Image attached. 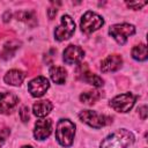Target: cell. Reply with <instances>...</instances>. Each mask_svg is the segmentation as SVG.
<instances>
[{
  "instance_id": "cell-19",
  "label": "cell",
  "mask_w": 148,
  "mask_h": 148,
  "mask_svg": "<svg viewBox=\"0 0 148 148\" xmlns=\"http://www.w3.org/2000/svg\"><path fill=\"white\" fill-rule=\"evenodd\" d=\"M20 118L23 123H27L29 121V118H30V114H29V108L28 106H22L21 110H20Z\"/></svg>"
},
{
  "instance_id": "cell-21",
  "label": "cell",
  "mask_w": 148,
  "mask_h": 148,
  "mask_svg": "<svg viewBox=\"0 0 148 148\" xmlns=\"http://www.w3.org/2000/svg\"><path fill=\"white\" fill-rule=\"evenodd\" d=\"M139 113H140V117H141L142 119H146V118H147V106L145 105V106L140 108V109H139Z\"/></svg>"
},
{
  "instance_id": "cell-5",
  "label": "cell",
  "mask_w": 148,
  "mask_h": 148,
  "mask_svg": "<svg viewBox=\"0 0 148 148\" xmlns=\"http://www.w3.org/2000/svg\"><path fill=\"white\" fill-rule=\"evenodd\" d=\"M135 32V28L132 24L128 23H119V24H114L109 29V34L111 35V37L114 38V40L118 44H125L127 38L132 35H134Z\"/></svg>"
},
{
  "instance_id": "cell-2",
  "label": "cell",
  "mask_w": 148,
  "mask_h": 148,
  "mask_svg": "<svg viewBox=\"0 0 148 148\" xmlns=\"http://www.w3.org/2000/svg\"><path fill=\"white\" fill-rule=\"evenodd\" d=\"M74 134H75V125L71 120L60 119L58 121L56 130V138L61 146L64 147L71 146L73 143Z\"/></svg>"
},
{
  "instance_id": "cell-9",
  "label": "cell",
  "mask_w": 148,
  "mask_h": 148,
  "mask_svg": "<svg viewBox=\"0 0 148 148\" xmlns=\"http://www.w3.org/2000/svg\"><path fill=\"white\" fill-rule=\"evenodd\" d=\"M84 52L76 45H68L64 51V61L68 65L77 64L83 59Z\"/></svg>"
},
{
  "instance_id": "cell-15",
  "label": "cell",
  "mask_w": 148,
  "mask_h": 148,
  "mask_svg": "<svg viewBox=\"0 0 148 148\" xmlns=\"http://www.w3.org/2000/svg\"><path fill=\"white\" fill-rule=\"evenodd\" d=\"M79 75H80V79L82 81H84V82H87V83H89V84H91L94 87H101V86H103V80L98 75L89 72L87 68L86 69H82V72H80Z\"/></svg>"
},
{
  "instance_id": "cell-17",
  "label": "cell",
  "mask_w": 148,
  "mask_h": 148,
  "mask_svg": "<svg viewBox=\"0 0 148 148\" xmlns=\"http://www.w3.org/2000/svg\"><path fill=\"white\" fill-rule=\"evenodd\" d=\"M147 56H148V52H147V46H146L145 44L135 45V46L132 49V57H133L135 60L143 61V60L147 59Z\"/></svg>"
},
{
  "instance_id": "cell-12",
  "label": "cell",
  "mask_w": 148,
  "mask_h": 148,
  "mask_svg": "<svg viewBox=\"0 0 148 148\" xmlns=\"http://www.w3.org/2000/svg\"><path fill=\"white\" fill-rule=\"evenodd\" d=\"M123 64V59L118 54H112L106 57L102 64H101V71L103 73H108V72H114L117 69H119L121 67Z\"/></svg>"
},
{
  "instance_id": "cell-4",
  "label": "cell",
  "mask_w": 148,
  "mask_h": 148,
  "mask_svg": "<svg viewBox=\"0 0 148 148\" xmlns=\"http://www.w3.org/2000/svg\"><path fill=\"white\" fill-rule=\"evenodd\" d=\"M104 23V20L102 18V16H99L98 14L94 13V12H87L83 14L81 22H80V27L81 30L86 34H91L94 31H96L97 29H99Z\"/></svg>"
},
{
  "instance_id": "cell-24",
  "label": "cell",
  "mask_w": 148,
  "mask_h": 148,
  "mask_svg": "<svg viewBox=\"0 0 148 148\" xmlns=\"http://www.w3.org/2000/svg\"><path fill=\"white\" fill-rule=\"evenodd\" d=\"M22 148H32V147H30V146H24V147H22Z\"/></svg>"
},
{
  "instance_id": "cell-10",
  "label": "cell",
  "mask_w": 148,
  "mask_h": 148,
  "mask_svg": "<svg viewBox=\"0 0 148 148\" xmlns=\"http://www.w3.org/2000/svg\"><path fill=\"white\" fill-rule=\"evenodd\" d=\"M52 132V121L51 119H39L35 124L34 135L37 140L46 139Z\"/></svg>"
},
{
  "instance_id": "cell-6",
  "label": "cell",
  "mask_w": 148,
  "mask_h": 148,
  "mask_svg": "<svg viewBox=\"0 0 148 148\" xmlns=\"http://www.w3.org/2000/svg\"><path fill=\"white\" fill-rule=\"evenodd\" d=\"M75 31V23L73 18L69 15H64L61 17V23L60 25L54 31V37L57 40H65L68 39L73 36Z\"/></svg>"
},
{
  "instance_id": "cell-11",
  "label": "cell",
  "mask_w": 148,
  "mask_h": 148,
  "mask_svg": "<svg viewBox=\"0 0 148 148\" xmlns=\"http://www.w3.org/2000/svg\"><path fill=\"white\" fill-rule=\"evenodd\" d=\"M18 102V98L13 92H0V111L1 112H9L12 111Z\"/></svg>"
},
{
  "instance_id": "cell-8",
  "label": "cell",
  "mask_w": 148,
  "mask_h": 148,
  "mask_svg": "<svg viewBox=\"0 0 148 148\" xmlns=\"http://www.w3.org/2000/svg\"><path fill=\"white\" fill-rule=\"evenodd\" d=\"M49 88H50L49 80L46 77H44V76H37L34 80H31L29 82V84H28L29 92L34 97H40V96H43Z\"/></svg>"
},
{
  "instance_id": "cell-14",
  "label": "cell",
  "mask_w": 148,
  "mask_h": 148,
  "mask_svg": "<svg viewBox=\"0 0 148 148\" xmlns=\"http://www.w3.org/2000/svg\"><path fill=\"white\" fill-rule=\"evenodd\" d=\"M52 108H53L52 103L50 101L44 99V101H39V102L35 103L32 106V111L37 117H45L46 114H49L51 112Z\"/></svg>"
},
{
  "instance_id": "cell-7",
  "label": "cell",
  "mask_w": 148,
  "mask_h": 148,
  "mask_svg": "<svg viewBox=\"0 0 148 148\" xmlns=\"http://www.w3.org/2000/svg\"><path fill=\"white\" fill-rule=\"evenodd\" d=\"M135 99L136 98L133 94L126 92V94H121V95H118L114 98H112L110 102V105L113 110H116L118 112H127L133 108Z\"/></svg>"
},
{
  "instance_id": "cell-1",
  "label": "cell",
  "mask_w": 148,
  "mask_h": 148,
  "mask_svg": "<svg viewBox=\"0 0 148 148\" xmlns=\"http://www.w3.org/2000/svg\"><path fill=\"white\" fill-rule=\"evenodd\" d=\"M132 142L133 135L131 132L127 130H118L101 142V148H127Z\"/></svg>"
},
{
  "instance_id": "cell-20",
  "label": "cell",
  "mask_w": 148,
  "mask_h": 148,
  "mask_svg": "<svg viewBox=\"0 0 148 148\" xmlns=\"http://www.w3.org/2000/svg\"><path fill=\"white\" fill-rule=\"evenodd\" d=\"M145 5H146V2H127V6L133 9H140Z\"/></svg>"
},
{
  "instance_id": "cell-3",
  "label": "cell",
  "mask_w": 148,
  "mask_h": 148,
  "mask_svg": "<svg viewBox=\"0 0 148 148\" xmlns=\"http://www.w3.org/2000/svg\"><path fill=\"white\" fill-rule=\"evenodd\" d=\"M79 118L81 121L86 123L87 125L94 127V128H101L108 124H110L112 120L110 117H106L104 114H99L96 111L91 110H83L79 113Z\"/></svg>"
},
{
  "instance_id": "cell-13",
  "label": "cell",
  "mask_w": 148,
  "mask_h": 148,
  "mask_svg": "<svg viewBox=\"0 0 148 148\" xmlns=\"http://www.w3.org/2000/svg\"><path fill=\"white\" fill-rule=\"evenodd\" d=\"M24 77H25V74L22 71L12 69V71L7 72V74L5 75L3 80H5V82L7 84H10V86H20V84H22Z\"/></svg>"
},
{
  "instance_id": "cell-18",
  "label": "cell",
  "mask_w": 148,
  "mask_h": 148,
  "mask_svg": "<svg viewBox=\"0 0 148 148\" xmlns=\"http://www.w3.org/2000/svg\"><path fill=\"white\" fill-rule=\"evenodd\" d=\"M101 97V94L98 91H86L80 95V101L82 103L87 104H94L96 101H98Z\"/></svg>"
},
{
  "instance_id": "cell-23",
  "label": "cell",
  "mask_w": 148,
  "mask_h": 148,
  "mask_svg": "<svg viewBox=\"0 0 148 148\" xmlns=\"http://www.w3.org/2000/svg\"><path fill=\"white\" fill-rule=\"evenodd\" d=\"M2 143H3V138L0 135V148H1V146H2Z\"/></svg>"
},
{
  "instance_id": "cell-16",
  "label": "cell",
  "mask_w": 148,
  "mask_h": 148,
  "mask_svg": "<svg viewBox=\"0 0 148 148\" xmlns=\"http://www.w3.org/2000/svg\"><path fill=\"white\" fill-rule=\"evenodd\" d=\"M50 76L52 79L53 82L58 83V84H62L66 80L67 76V72L65 71V68L59 67V66H53L50 69Z\"/></svg>"
},
{
  "instance_id": "cell-22",
  "label": "cell",
  "mask_w": 148,
  "mask_h": 148,
  "mask_svg": "<svg viewBox=\"0 0 148 148\" xmlns=\"http://www.w3.org/2000/svg\"><path fill=\"white\" fill-rule=\"evenodd\" d=\"M47 14H49V17L50 18H53L56 16V14H57V8H50V9H47Z\"/></svg>"
}]
</instances>
